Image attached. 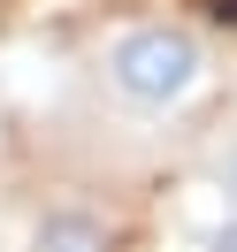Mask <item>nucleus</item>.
I'll return each mask as SVG.
<instances>
[{"label":"nucleus","mask_w":237,"mask_h":252,"mask_svg":"<svg viewBox=\"0 0 237 252\" xmlns=\"http://www.w3.org/2000/svg\"><path fill=\"white\" fill-rule=\"evenodd\" d=\"M31 252H115V229L92 206H46L31 221Z\"/></svg>","instance_id":"nucleus-2"},{"label":"nucleus","mask_w":237,"mask_h":252,"mask_svg":"<svg viewBox=\"0 0 237 252\" xmlns=\"http://www.w3.org/2000/svg\"><path fill=\"white\" fill-rule=\"evenodd\" d=\"M199 77H206V54L176 23H138L107 46V84L130 107H176V99L199 92Z\"/></svg>","instance_id":"nucleus-1"},{"label":"nucleus","mask_w":237,"mask_h":252,"mask_svg":"<svg viewBox=\"0 0 237 252\" xmlns=\"http://www.w3.org/2000/svg\"><path fill=\"white\" fill-rule=\"evenodd\" d=\"M214 184H222V199H230V214H237V138H230V153L214 160Z\"/></svg>","instance_id":"nucleus-3"},{"label":"nucleus","mask_w":237,"mask_h":252,"mask_svg":"<svg viewBox=\"0 0 237 252\" xmlns=\"http://www.w3.org/2000/svg\"><path fill=\"white\" fill-rule=\"evenodd\" d=\"M206 252H237V214L214 221V237H206Z\"/></svg>","instance_id":"nucleus-4"}]
</instances>
